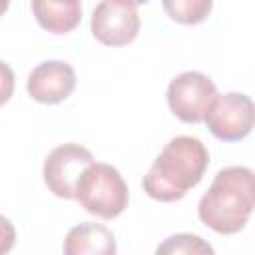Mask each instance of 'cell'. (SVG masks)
<instances>
[{"label":"cell","mask_w":255,"mask_h":255,"mask_svg":"<svg viewBox=\"0 0 255 255\" xmlns=\"http://www.w3.org/2000/svg\"><path fill=\"white\" fill-rule=\"evenodd\" d=\"M209 165V153L201 139L177 135L165 143L143 175V191L155 201H177L195 187Z\"/></svg>","instance_id":"obj_1"},{"label":"cell","mask_w":255,"mask_h":255,"mask_svg":"<svg viewBox=\"0 0 255 255\" xmlns=\"http://www.w3.org/2000/svg\"><path fill=\"white\" fill-rule=\"evenodd\" d=\"M255 205L253 171L245 165H229L215 173L209 189L197 205L199 219L221 235L239 233Z\"/></svg>","instance_id":"obj_2"},{"label":"cell","mask_w":255,"mask_h":255,"mask_svg":"<svg viewBox=\"0 0 255 255\" xmlns=\"http://www.w3.org/2000/svg\"><path fill=\"white\" fill-rule=\"evenodd\" d=\"M74 199L88 213L102 219H114L128 207L129 191L122 173L114 165L94 161L78 177Z\"/></svg>","instance_id":"obj_3"},{"label":"cell","mask_w":255,"mask_h":255,"mask_svg":"<svg viewBox=\"0 0 255 255\" xmlns=\"http://www.w3.org/2000/svg\"><path fill=\"white\" fill-rule=\"evenodd\" d=\"M215 96L217 88L211 78L195 70L181 72L167 86V106L185 124L203 122Z\"/></svg>","instance_id":"obj_4"},{"label":"cell","mask_w":255,"mask_h":255,"mask_svg":"<svg viewBox=\"0 0 255 255\" xmlns=\"http://www.w3.org/2000/svg\"><path fill=\"white\" fill-rule=\"evenodd\" d=\"M253 102L247 94L227 92L215 96L203 122L217 139L239 141L253 129Z\"/></svg>","instance_id":"obj_5"},{"label":"cell","mask_w":255,"mask_h":255,"mask_svg":"<svg viewBox=\"0 0 255 255\" xmlns=\"http://www.w3.org/2000/svg\"><path fill=\"white\" fill-rule=\"evenodd\" d=\"M90 163H94V155L88 147L74 141L62 143L54 147L44 159V183L54 195L62 199H74L76 181Z\"/></svg>","instance_id":"obj_6"},{"label":"cell","mask_w":255,"mask_h":255,"mask_svg":"<svg viewBox=\"0 0 255 255\" xmlns=\"http://www.w3.org/2000/svg\"><path fill=\"white\" fill-rule=\"evenodd\" d=\"M137 2L104 0L92 12V34L106 46H126L139 32Z\"/></svg>","instance_id":"obj_7"},{"label":"cell","mask_w":255,"mask_h":255,"mask_svg":"<svg viewBox=\"0 0 255 255\" xmlns=\"http://www.w3.org/2000/svg\"><path fill=\"white\" fill-rule=\"evenodd\" d=\"M76 88V72L68 62L46 60L38 64L26 82L32 100L40 104H60Z\"/></svg>","instance_id":"obj_8"},{"label":"cell","mask_w":255,"mask_h":255,"mask_svg":"<svg viewBox=\"0 0 255 255\" xmlns=\"http://www.w3.org/2000/svg\"><path fill=\"white\" fill-rule=\"evenodd\" d=\"M114 233L96 221L74 225L64 239V255H116Z\"/></svg>","instance_id":"obj_9"},{"label":"cell","mask_w":255,"mask_h":255,"mask_svg":"<svg viewBox=\"0 0 255 255\" xmlns=\"http://www.w3.org/2000/svg\"><path fill=\"white\" fill-rule=\"evenodd\" d=\"M38 24L52 34H68L82 20V4L78 0H38L32 2Z\"/></svg>","instance_id":"obj_10"},{"label":"cell","mask_w":255,"mask_h":255,"mask_svg":"<svg viewBox=\"0 0 255 255\" xmlns=\"http://www.w3.org/2000/svg\"><path fill=\"white\" fill-rule=\"evenodd\" d=\"M153 255H215L211 243L193 233H175L163 239Z\"/></svg>","instance_id":"obj_11"},{"label":"cell","mask_w":255,"mask_h":255,"mask_svg":"<svg viewBox=\"0 0 255 255\" xmlns=\"http://www.w3.org/2000/svg\"><path fill=\"white\" fill-rule=\"evenodd\" d=\"M211 0H165L163 10L179 24H199L211 12Z\"/></svg>","instance_id":"obj_12"},{"label":"cell","mask_w":255,"mask_h":255,"mask_svg":"<svg viewBox=\"0 0 255 255\" xmlns=\"http://www.w3.org/2000/svg\"><path fill=\"white\" fill-rule=\"evenodd\" d=\"M14 243H16V227L6 215H0V255H8Z\"/></svg>","instance_id":"obj_13"},{"label":"cell","mask_w":255,"mask_h":255,"mask_svg":"<svg viewBox=\"0 0 255 255\" xmlns=\"http://www.w3.org/2000/svg\"><path fill=\"white\" fill-rule=\"evenodd\" d=\"M14 94V72L12 68L0 60V106H4Z\"/></svg>","instance_id":"obj_14"},{"label":"cell","mask_w":255,"mask_h":255,"mask_svg":"<svg viewBox=\"0 0 255 255\" xmlns=\"http://www.w3.org/2000/svg\"><path fill=\"white\" fill-rule=\"evenodd\" d=\"M6 10H8V2H6V0H0V16H2Z\"/></svg>","instance_id":"obj_15"}]
</instances>
